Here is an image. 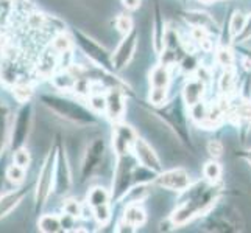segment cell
<instances>
[{
	"instance_id": "cell-1",
	"label": "cell",
	"mask_w": 251,
	"mask_h": 233,
	"mask_svg": "<svg viewBox=\"0 0 251 233\" xmlns=\"http://www.w3.org/2000/svg\"><path fill=\"white\" fill-rule=\"evenodd\" d=\"M44 101L51 110L58 112V114H61L66 118L75 120V122H80V123H89L91 122V117H89L88 112H86L83 107L76 106L72 101H67L63 98H49V97H46Z\"/></svg>"
},
{
	"instance_id": "cell-2",
	"label": "cell",
	"mask_w": 251,
	"mask_h": 233,
	"mask_svg": "<svg viewBox=\"0 0 251 233\" xmlns=\"http://www.w3.org/2000/svg\"><path fill=\"white\" fill-rule=\"evenodd\" d=\"M136 39H137V33L136 31H129L128 36L120 42V45L117 47V50L114 51V56H112V65L117 70L124 68L128 61L131 59L134 48H136Z\"/></svg>"
},
{
	"instance_id": "cell-3",
	"label": "cell",
	"mask_w": 251,
	"mask_h": 233,
	"mask_svg": "<svg viewBox=\"0 0 251 233\" xmlns=\"http://www.w3.org/2000/svg\"><path fill=\"white\" fill-rule=\"evenodd\" d=\"M158 184L162 188L172 190V191H183V190H186L189 187L190 179L184 169L176 168V169L167 171V172H164L162 176H159Z\"/></svg>"
},
{
	"instance_id": "cell-4",
	"label": "cell",
	"mask_w": 251,
	"mask_h": 233,
	"mask_svg": "<svg viewBox=\"0 0 251 233\" xmlns=\"http://www.w3.org/2000/svg\"><path fill=\"white\" fill-rule=\"evenodd\" d=\"M133 149L136 152L137 160L142 163V167L149 168L151 171H159L161 169V163H159V159H158L156 152L151 149V146L147 143L145 140L136 139Z\"/></svg>"
},
{
	"instance_id": "cell-5",
	"label": "cell",
	"mask_w": 251,
	"mask_h": 233,
	"mask_svg": "<svg viewBox=\"0 0 251 233\" xmlns=\"http://www.w3.org/2000/svg\"><path fill=\"white\" fill-rule=\"evenodd\" d=\"M136 142V134L129 126L126 125H119L116 126L114 137H112V145L119 155L128 154V151L134 146Z\"/></svg>"
},
{
	"instance_id": "cell-6",
	"label": "cell",
	"mask_w": 251,
	"mask_h": 233,
	"mask_svg": "<svg viewBox=\"0 0 251 233\" xmlns=\"http://www.w3.org/2000/svg\"><path fill=\"white\" fill-rule=\"evenodd\" d=\"M30 132V109L28 107H24L19 115L16 118V123H14V129H13V148H21L24 145V142L27 140Z\"/></svg>"
},
{
	"instance_id": "cell-7",
	"label": "cell",
	"mask_w": 251,
	"mask_h": 233,
	"mask_svg": "<svg viewBox=\"0 0 251 233\" xmlns=\"http://www.w3.org/2000/svg\"><path fill=\"white\" fill-rule=\"evenodd\" d=\"M78 39H80L78 41L80 45L83 47V50L88 53L91 59H94L95 63H99L103 67H109V56L105 48L100 44H97L95 41L89 39L88 36H84V34H78Z\"/></svg>"
},
{
	"instance_id": "cell-8",
	"label": "cell",
	"mask_w": 251,
	"mask_h": 233,
	"mask_svg": "<svg viewBox=\"0 0 251 233\" xmlns=\"http://www.w3.org/2000/svg\"><path fill=\"white\" fill-rule=\"evenodd\" d=\"M103 151H105V145L103 140H94L91 146L88 148V154H86V159L83 163V174L89 176L94 172V169H97L101 157H103Z\"/></svg>"
},
{
	"instance_id": "cell-9",
	"label": "cell",
	"mask_w": 251,
	"mask_h": 233,
	"mask_svg": "<svg viewBox=\"0 0 251 233\" xmlns=\"http://www.w3.org/2000/svg\"><path fill=\"white\" fill-rule=\"evenodd\" d=\"M51 171H53V165H51V159H49L46 162L44 168H42V171H41V177H39V182H38L36 201H38L39 207L46 202L47 196L50 193V188H51Z\"/></svg>"
},
{
	"instance_id": "cell-10",
	"label": "cell",
	"mask_w": 251,
	"mask_h": 233,
	"mask_svg": "<svg viewBox=\"0 0 251 233\" xmlns=\"http://www.w3.org/2000/svg\"><path fill=\"white\" fill-rule=\"evenodd\" d=\"M125 110V101L122 93L119 90H111L108 98H106V112H108V117L111 120H117L122 117Z\"/></svg>"
},
{
	"instance_id": "cell-11",
	"label": "cell",
	"mask_w": 251,
	"mask_h": 233,
	"mask_svg": "<svg viewBox=\"0 0 251 233\" xmlns=\"http://www.w3.org/2000/svg\"><path fill=\"white\" fill-rule=\"evenodd\" d=\"M71 185V174H69V167L64 159L63 152L58 155V169H56V191L66 193Z\"/></svg>"
},
{
	"instance_id": "cell-12",
	"label": "cell",
	"mask_w": 251,
	"mask_h": 233,
	"mask_svg": "<svg viewBox=\"0 0 251 233\" xmlns=\"http://www.w3.org/2000/svg\"><path fill=\"white\" fill-rule=\"evenodd\" d=\"M204 93V85L200 81H189L184 87V100L189 106H194L200 103Z\"/></svg>"
},
{
	"instance_id": "cell-13",
	"label": "cell",
	"mask_w": 251,
	"mask_h": 233,
	"mask_svg": "<svg viewBox=\"0 0 251 233\" xmlns=\"http://www.w3.org/2000/svg\"><path fill=\"white\" fill-rule=\"evenodd\" d=\"M125 222H128L129 226H142V224L145 222V213L144 210L141 209V207L137 205H131L128 207L126 212H125Z\"/></svg>"
},
{
	"instance_id": "cell-14",
	"label": "cell",
	"mask_w": 251,
	"mask_h": 233,
	"mask_svg": "<svg viewBox=\"0 0 251 233\" xmlns=\"http://www.w3.org/2000/svg\"><path fill=\"white\" fill-rule=\"evenodd\" d=\"M170 81V76L166 67H156L153 68V72L150 75V83L153 87H167V84Z\"/></svg>"
},
{
	"instance_id": "cell-15",
	"label": "cell",
	"mask_w": 251,
	"mask_h": 233,
	"mask_svg": "<svg viewBox=\"0 0 251 233\" xmlns=\"http://www.w3.org/2000/svg\"><path fill=\"white\" fill-rule=\"evenodd\" d=\"M63 224L56 216H51V214H46L39 219V230L46 232V233H56L61 232Z\"/></svg>"
},
{
	"instance_id": "cell-16",
	"label": "cell",
	"mask_w": 251,
	"mask_h": 233,
	"mask_svg": "<svg viewBox=\"0 0 251 233\" xmlns=\"http://www.w3.org/2000/svg\"><path fill=\"white\" fill-rule=\"evenodd\" d=\"M19 199H21V194H17V193L5 194L2 199H0V218L6 216V214L19 204Z\"/></svg>"
},
{
	"instance_id": "cell-17",
	"label": "cell",
	"mask_w": 251,
	"mask_h": 233,
	"mask_svg": "<svg viewBox=\"0 0 251 233\" xmlns=\"http://www.w3.org/2000/svg\"><path fill=\"white\" fill-rule=\"evenodd\" d=\"M108 199H109V194L103 187H95L94 190H91V193L88 196L89 205H92V207L105 205V204H108Z\"/></svg>"
},
{
	"instance_id": "cell-18",
	"label": "cell",
	"mask_w": 251,
	"mask_h": 233,
	"mask_svg": "<svg viewBox=\"0 0 251 233\" xmlns=\"http://www.w3.org/2000/svg\"><path fill=\"white\" fill-rule=\"evenodd\" d=\"M6 177L13 184H21V182H24V179H25V168L13 163V165L6 169Z\"/></svg>"
},
{
	"instance_id": "cell-19",
	"label": "cell",
	"mask_w": 251,
	"mask_h": 233,
	"mask_svg": "<svg viewBox=\"0 0 251 233\" xmlns=\"http://www.w3.org/2000/svg\"><path fill=\"white\" fill-rule=\"evenodd\" d=\"M203 172H204V177L207 180H211V182H215V180H219L220 174H222V168L217 162H207L204 168H203Z\"/></svg>"
},
{
	"instance_id": "cell-20",
	"label": "cell",
	"mask_w": 251,
	"mask_h": 233,
	"mask_svg": "<svg viewBox=\"0 0 251 233\" xmlns=\"http://www.w3.org/2000/svg\"><path fill=\"white\" fill-rule=\"evenodd\" d=\"M245 22H247V17L242 13H236L234 16H232L231 25H229L231 33L234 34V36H239V34L242 33V30H244V27H245Z\"/></svg>"
},
{
	"instance_id": "cell-21",
	"label": "cell",
	"mask_w": 251,
	"mask_h": 233,
	"mask_svg": "<svg viewBox=\"0 0 251 233\" xmlns=\"http://www.w3.org/2000/svg\"><path fill=\"white\" fill-rule=\"evenodd\" d=\"M13 162L16 163V165L27 168L28 163H30V154H28V151H25L24 148H17L14 151V154H13Z\"/></svg>"
},
{
	"instance_id": "cell-22",
	"label": "cell",
	"mask_w": 251,
	"mask_h": 233,
	"mask_svg": "<svg viewBox=\"0 0 251 233\" xmlns=\"http://www.w3.org/2000/svg\"><path fill=\"white\" fill-rule=\"evenodd\" d=\"M166 97H167L166 87H153L151 92H150V101H151V105H154V106L162 105V103L166 101Z\"/></svg>"
},
{
	"instance_id": "cell-23",
	"label": "cell",
	"mask_w": 251,
	"mask_h": 233,
	"mask_svg": "<svg viewBox=\"0 0 251 233\" xmlns=\"http://www.w3.org/2000/svg\"><path fill=\"white\" fill-rule=\"evenodd\" d=\"M6 139V110L0 106V149L3 148Z\"/></svg>"
},
{
	"instance_id": "cell-24",
	"label": "cell",
	"mask_w": 251,
	"mask_h": 233,
	"mask_svg": "<svg viewBox=\"0 0 251 233\" xmlns=\"http://www.w3.org/2000/svg\"><path fill=\"white\" fill-rule=\"evenodd\" d=\"M95 210V219H97L100 224H106V221L109 219V209L108 205H99V207H94Z\"/></svg>"
},
{
	"instance_id": "cell-25",
	"label": "cell",
	"mask_w": 251,
	"mask_h": 233,
	"mask_svg": "<svg viewBox=\"0 0 251 233\" xmlns=\"http://www.w3.org/2000/svg\"><path fill=\"white\" fill-rule=\"evenodd\" d=\"M55 85L58 89H69L74 85V80L69 75H59L55 78Z\"/></svg>"
},
{
	"instance_id": "cell-26",
	"label": "cell",
	"mask_w": 251,
	"mask_h": 233,
	"mask_svg": "<svg viewBox=\"0 0 251 233\" xmlns=\"http://www.w3.org/2000/svg\"><path fill=\"white\" fill-rule=\"evenodd\" d=\"M192 115L195 120H198V122H204L206 117H207L206 107L201 105V103H197V105L192 106Z\"/></svg>"
},
{
	"instance_id": "cell-27",
	"label": "cell",
	"mask_w": 251,
	"mask_h": 233,
	"mask_svg": "<svg viewBox=\"0 0 251 233\" xmlns=\"http://www.w3.org/2000/svg\"><path fill=\"white\" fill-rule=\"evenodd\" d=\"M64 212H66V214H69V216L76 218L81 210H80V205L76 204V201H67L64 205Z\"/></svg>"
},
{
	"instance_id": "cell-28",
	"label": "cell",
	"mask_w": 251,
	"mask_h": 233,
	"mask_svg": "<svg viewBox=\"0 0 251 233\" xmlns=\"http://www.w3.org/2000/svg\"><path fill=\"white\" fill-rule=\"evenodd\" d=\"M232 84H234V78L229 72H226L223 76H222V81H220V89L223 92H231L232 89Z\"/></svg>"
},
{
	"instance_id": "cell-29",
	"label": "cell",
	"mask_w": 251,
	"mask_h": 233,
	"mask_svg": "<svg viewBox=\"0 0 251 233\" xmlns=\"http://www.w3.org/2000/svg\"><path fill=\"white\" fill-rule=\"evenodd\" d=\"M53 45L58 51H61V53H67L69 47H71V41L64 36H58L53 42Z\"/></svg>"
},
{
	"instance_id": "cell-30",
	"label": "cell",
	"mask_w": 251,
	"mask_h": 233,
	"mask_svg": "<svg viewBox=\"0 0 251 233\" xmlns=\"http://www.w3.org/2000/svg\"><path fill=\"white\" fill-rule=\"evenodd\" d=\"M217 59L222 65H231L232 64V55L231 51L226 50V48H222L219 53H217Z\"/></svg>"
},
{
	"instance_id": "cell-31",
	"label": "cell",
	"mask_w": 251,
	"mask_h": 233,
	"mask_svg": "<svg viewBox=\"0 0 251 233\" xmlns=\"http://www.w3.org/2000/svg\"><path fill=\"white\" fill-rule=\"evenodd\" d=\"M117 28L122 31V33H129L131 31V21H129V17L126 16H120L117 19Z\"/></svg>"
},
{
	"instance_id": "cell-32",
	"label": "cell",
	"mask_w": 251,
	"mask_h": 233,
	"mask_svg": "<svg viewBox=\"0 0 251 233\" xmlns=\"http://www.w3.org/2000/svg\"><path fill=\"white\" fill-rule=\"evenodd\" d=\"M207 151H209L211 155H214V157H220V155L223 154V146L220 142H211L209 145H207Z\"/></svg>"
},
{
	"instance_id": "cell-33",
	"label": "cell",
	"mask_w": 251,
	"mask_h": 233,
	"mask_svg": "<svg viewBox=\"0 0 251 233\" xmlns=\"http://www.w3.org/2000/svg\"><path fill=\"white\" fill-rule=\"evenodd\" d=\"M91 103H92V107H95L99 112L106 109V98H103V97H94Z\"/></svg>"
},
{
	"instance_id": "cell-34",
	"label": "cell",
	"mask_w": 251,
	"mask_h": 233,
	"mask_svg": "<svg viewBox=\"0 0 251 233\" xmlns=\"http://www.w3.org/2000/svg\"><path fill=\"white\" fill-rule=\"evenodd\" d=\"M16 95L19 100H27V97L30 95V87H27V85H19V87L16 89Z\"/></svg>"
},
{
	"instance_id": "cell-35",
	"label": "cell",
	"mask_w": 251,
	"mask_h": 233,
	"mask_svg": "<svg viewBox=\"0 0 251 233\" xmlns=\"http://www.w3.org/2000/svg\"><path fill=\"white\" fill-rule=\"evenodd\" d=\"M250 36H251V14H250V17H247L245 27H244V30H242V33H240L242 39H248Z\"/></svg>"
},
{
	"instance_id": "cell-36",
	"label": "cell",
	"mask_w": 251,
	"mask_h": 233,
	"mask_svg": "<svg viewBox=\"0 0 251 233\" xmlns=\"http://www.w3.org/2000/svg\"><path fill=\"white\" fill-rule=\"evenodd\" d=\"M124 5L128 10H136V8H139L141 0H124Z\"/></svg>"
},
{
	"instance_id": "cell-37",
	"label": "cell",
	"mask_w": 251,
	"mask_h": 233,
	"mask_svg": "<svg viewBox=\"0 0 251 233\" xmlns=\"http://www.w3.org/2000/svg\"><path fill=\"white\" fill-rule=\"evenodd\" d=\"M239 115L245 117V118H250L251 117V105H244L240 109H239Z\"/></svg>"
},
{
	"instance_id": "cell-38",
	"label": "cell",
	"mask_w": 251,
	"mask_h": 233,
	"mask_svg": "<svg viewBox=\"0 0 251 233\" xmlns=\"http://www.w3.org/2000/svg\"><path fill=\"white\" fill-rule=\"evenodd\" d=\"M194 64H195V59L194 58H186L184 68H194Z\"/></svg>"
},
{
	"instance_id": "cell-39",
	"label": "cell",
	"mask_w": 251,
	"mask_h": 233,
	"mask_svg": "<svg viewBox=\"0 0 251 233\" xmlns=\"http://www.w3.org/2000/svg\"><path fill=\"white\" fill-rule=\"evenodd\" d=\"M2 187H3V172L0 171V190H2Z\"/></svg>"
},
{
	"instance_id": "cell-40",
	"label": "cell",
	"mask_w": 251,
	"mask_h": 233,
	"mask_svg": "<svg viewBox=\"0 0 251 233\" xmlns=\"http://www.w3.org/2000/svg\"><path fill=\"white\" fill-rule=\"evenodd\" d=\"M248 58H250V61H251V51H248Z\"/></svg>"
},
{
	"instance_id": "cell-41",
	"label": "cell",
	"mask_w": 251,
	"mask_h": 233,
	"mask_svg": "<svg viewBox=\"0 0 251 233\" xmlns=\"http://www.w3.org/2000/svg\"><path fill=\"white\" fill-rule=\"evenodd\" d=\"M201 2H204V3H207V2H211V0H201Z\"/></svg>"
}]
</instances>
